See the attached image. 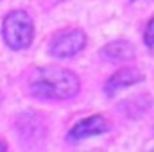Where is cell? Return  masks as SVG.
<instances>
[{"label":"cell","instance_id":"1","mask_svg":"<svg viewBox=\"0 0 154 152\" xmlns=\"http://www.w3.org/2000/svg\"><path fill=\"white\" fill-rule=\"evenodd\" d=\"M31 91L39 99H70L79 91V79L63 68H39L32 77Z\"/></svg>","mask_w":154,"mask_h":152},{"label":"cell","instance_id":"4","mask_svg":"<svg viewBox=\"0 0 154 152\" xmlns=\"http://www.w3.org/2000/svg\"><path fill=\"white\" fill-rule=\"evenodd\" d=\"M108 131V122L95 114V116H88L81 122H77L75 125L70 129L68 132V140L70 141H79L82 138H88V136H95V134H102Z\"/></svg>","mask_w":154,"mask_h":152},{"label":"cell","instance_id":"2","mask_svg":"<svg viewBox=\"0 0 154 152\" xmlns=\"http://www.w3.org/2000/svg\"><path fill=\"white\" fill-rule=\"evenodd\" d=\"M2 34H4L5 43L11 48H14V50L27 48L32 41V34H34V27H32V22H31L29 14L25 11L9 13L4 20Z\"/></svg>","mask_w":154,"mask_h":152},{"label":"cell","instance_id":"7","mask_svg":"<svg viewBox=\"0 0 154 152\" xmlns=\"http://www.w3.org/2000/svg\"><path fill=\"white\" fill-rule=\"evenodd\" d=\"M145 43H147V47L154 48V18L149 22V25L145 29Z\"/></svg>","mask_w":154,"mask_h":152},{"label":"cell","instance_id":"6","mask_svg":"<svg viewBox=\"0 0 154 152\" xmlns=\"http://www.w3.org/2000/svg\"><path fill=\"white\" fill-rule=\"evenodd\" d=\"M102 56L111 61H127L134 57V47L129 41H111L102 48Z\"/></svg>","mask_w":154,"mask_h":152},{"label":"cell","instance_id":"8","mask_svg":"<svg viewBox=\"0 0 154 152\" xmlns=\"http://www.w3.org/2000/svg\"><path fill=\"white\" fill-rule=\"evenodd\" d=\"M5 149H7V145L5 143H0V150H5Z\"/></svg>","mask_w":154,"mask_h":152},{"label":"cell","instance_id":"5","mask_svg":"<svg viewBox=\"0 0 154 152\" xmlns=\"http://www.w3.org/2000/svg\"><path fill=\"white\" fill-rule=\"evenodd\" d=\"M142 79H143V75H142L138 70H134V68H124V70L116 72L115 75L106 82L104 91H106V95L113 97L118 91H122V90H125V88H129V86L140 82Z\"/></svg>","mask_w":154,"mask_h":152},{"label":"cell","instance_id":"3","mask_svg":"<svg viewBox=\"0 0 154 152\" xmlns=\"http://www.w3.org/2000/svg\"><path fill=\"white\" fill-rule=\"evenodd\" d=\"M84 45H86L84 32L79 29H72L54 38V41L50 43V54L56 57H72L84 48Z\"/></svg>","mask_w":154,"mask_h":152}]
</instances>
